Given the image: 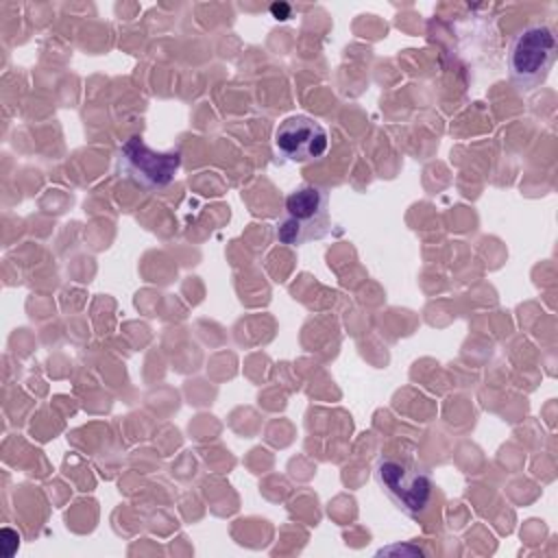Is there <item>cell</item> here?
<instances>
[{
  "label": "cell",
  "instance_id": "obj_1",
  "mask_svg": "<svg viewBox=\"0 0 558 558\" xmlns=\"http://www.w3.org/2000/svg\"><path fill=\"white\" fill-rule=\"evenodd\" d=\"M556 33L545 22H532L519 28L508 44V76L519 92L541 87L556 61Z\"/></svg>",
  "mask_w": 558,
  "mask_h": 558
},
{
  "label": "cell",
  "instance_id": "obj_2",
  "mask_svg": "<svg viewBox=\"0 0 558 558\" xmlns=\"http://www.w3.org/2000/svg\"><path fill=\"white\" fill-rule=\"evenodd\" d=\"M331 231L329 220V192L316 183H303L294 187L283 203V211L277 220L275 233L281 244L301 246L312 240H320Z\"/></svg>",
  "mask_w": 558,
  "mask_h": 558
},
{
  "label": "cell",
  "instance_id": "obj_3",
  "mask_svg": "<svg viewBox=\"0 0 558 558\" xmlns=\"http://www.w3.org/2000/svg\"><path fill=\"white\" fill-rule=\"evenodd\" d=\"M373 477L381 493L408 517L421 519L434 495V484L429 473L408 458L379 456L373 466Z\"/></svg>",
  "mask_w": 558,
  "mask_h": 558
},
{
  "label": "cell",
  "instance_id": "obj_4",
  "mask_svg": "<svg viewBox=\"0 0 558 558\" xmlns=\"http://www.w3.org/2000/svg\"><path fill=\"white\" fill-rule=\"evenodd\" d=\"M181 166V153L170 150H153L142 137H131L120 146L118 168L120 174L131 179L135 185L144 190H161L172 183L174 174Z\"/></svg>",
  "mask_w": 558,
  "mask_h": 558
},
{
  "label": "cell",
  "instance_id": "obj_5",
  "mask_svg": "<svg viewBox=\"0 0 558 558\" xmlns=\"http://www.w3.org/2000/svg\"><path fill=\"white\" fill-rule=\"evenodd\" d=\"M275 150L286 161L312 163L329 148L327 129L310 116H290L275 129Z\"/></svg>",
  "mask_w": 558,
  "mask_h": 558
},
{
  "label": "cell",
  "instance_id": "obj_6",
  "mask_svg": "<svg viewBox=\"0 0 558 558\" xmlns=\"http://www.w3.org/2000/svg\"><path fill=\"white\" fill-rule=\"evenodd\" d=\"M2 541H0V545H2V556H13L15 554V549H17V545H20V536H17V532H13V530H9V527H4L2 530Z\"/></svg>",
  "mask_w": 558,
  "mask_h": 558
},
{
  "label": "cell",
  "instance_id": "obj_7",
  "mask_svg": "<svg viewBox=\"0 0 558 558\" xmlns=\"http://www.w3.org/2000/svg\"><path fill=\"white\" fill-rule=\"evenodd\" d=\"M270 13H272L277 20H286V17H290V7H288V4H272V7H270Z\"/></svg>",
  "mask_w": 558,
  "mask_h": 558
}]
</instances>
